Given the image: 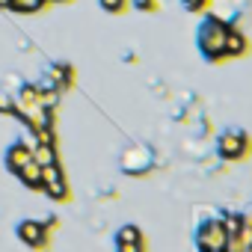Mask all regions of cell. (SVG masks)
Listing matches in <instances>:
<instances>
[{"label":"cell","instance_id":"1","mask_svg":"<svg viewBox=\"0 0 252 252\" xmlns=\"http://www.w3.org/2000/svg\"><path fill=\"white\" fill-rule=\"evenodd\" d=\"M225 33L228 24H222L220 18H205L199 27V48L205 51L208 60H220L225 57Z\"/></svg>","mask_w":252,"mask_h":252},{"label":"cell","instance_id":"2","mask_svg":"<svg viewBox=\"0 0 252 252\" xmlns=\"http://www.w3.org/2000/svg\"><path fill=\"white\" fill-rule=\"evenodd\" d=\"M225 243H228V234L222 228V220H205L199 228H196V246L199 252H225Z\"/></svg>","mask_w":252,"mask_h":252},{"label":"cell","instance_id":"3","mask_svg":"<svg viewBox=\"0 0 252 252\" xmlns=\"http://www.w3.org/2000/svg\"><path fill=\"white\" fill-rule=\"evenodd\" d=\"M42 190H48V196H54V199H65L68 196V184H65V178H63L57 163L42 166Z\"/></svg>","mask_w":252,"mask_h":252},{"label":"cell","instance_id":"4","mask_svg":"<svg viewBox=\"0 0 252 252\" xmlns=\"http://www.w3.org/2000/svg\"><path fill=\"white\" fill-rule=\"evenodd\" d=\"M217 152L225 158V160H237L243 152H246V137L240 131H225L217 143Z\"/></svg>","mask_w":252,"mask_h":252},{"label":"cell","instance_id":"5","mask_svg":"<svg viewBox=\"0 0 252 252\" xmlns=\"http://www.w3.org/2000/svg\"><path fill=\"white\" fill-rule=\"evenodd\" d=\"M116 240H119V252H146V240L137 225H122L116 231Z\"/></svg>","mask_w":252,"mask_h":252},{"label":"cell","instance_id":"6","mask_svg":"<svg viewBox=\"0 0 252 252\" xmlns=\"http://www.w3.org/2000/svg\"><path fill=\"white\" fill-rule=\"evenodd\" d=\"M18 237L24 240V243H30V246H45L48 243V228L42 225V222H36V220H27V222H21L18 225Z\"/></svg>","mask_w":252,"mask_h":252},{"label":"cell","instance_id":"7","mask_svg":"<svg viewBox=\"0 0 252 252\" xmlns=\"http://www.w3.org/2000/svg\"><path fill=\"white\" fill-rule=\"evenodd\" d=\"M149 160H152L149 149H131L128 155L122 158V166H125V172L137 175V172H146V169H149Z\"/></svg>","mask_w":252,"mask_h":252},{"label":"cell","instance_id":"8","mask_svg":"<svg viewBox=\"0 0 252 252\" xmlns=\"http://www.w3.org/2000/svg\"><path fill=\"white\" fill-rule=\"evenodd\" d=\"M33 160V152L24 146V143H18V146H12L9 152H6V166L12 169V172H18L24 163H30Z\"/></svg>","mask_w":252,"mask_h":252},{"label":"cell","instance_id":"9","mask_svg":"<svg viewBox=\"0 0 252 252\" xmlns=\"http://www.w3.org/2000/svg\"><path fill=\"white\" fill-rule=\"evenodd\" d=\"M18 178H21L27 187H33V190H42V166H39L36 160L24 163V166L18 169Z\"/></svg>","mask_w":252,"mask_h":252},{"label":"cell","instance_id":"10","mask_svg":"<svg viewBox=\"0 0 252 252\" xmlns=\"http://www.w3.org/2000/svg\"><path fill=\"white\" fill-rule=\"evenodd\" d=\"M243 51H246V39H243V33L234 30V27H228V33H225V57H240Z\"/></svg>","mask_w":252,"mask_h":252},{"label":"cell","instance_id":"11","mask_svg":"<svg viewBox=\"0 0 252 252\" xmlns=\"http://www.w3.org/2000/svg\"><path fill=\"white\" fill-rule=\"evenodd\" d=\"M33 160H36L39 166H51V163H57V152H54V143H39V146L33 149Z\"/></svg>","mask_w":252,"mask_h":252},{"label":"cell","instance_id":"12","mask_svg":"<svg viewBox=\"0 0 252 252\" xmlns=\"http://www.w3.org/2000/svg\"><path fill=\"white\" fill-rule=\"evenodd\" d=\"M220 220H222V228H225L228 237H234V234L240 231V225H243V217H240V214H225V217H220Z\"/></svg>","mask_w":252,"mask_h":252},{"label":"cell","instance_id":"13","mask_svg":"<svg viewBox=\"0 0 252 252\" xmlns=\"http://www.w3.org/2000/svg\"><path fill=\"white\" fill-rule=\"evenodd\" d=\"M51 80H54V86H68L71 68H68V65H54V68H51Z\"/></svg>","mask_w":252,"mask_h":252},{"label":"cell","instance_id":"14","mask_svg":"<svg viewBox=\"0 0 252 252\" xmlns=\"http://www.w3.org/2000/svg\"><path fill=\"white\" fill-rule=\"evenodd\" d=\"M42 3H45V0H9V6L18 9V12H36Z\"/></svg>","mask_w":252,"mask_h":252},{"label":"cell","instance_id":"15","mask_svg":"<svg viewBox=\"0 0 252 252\" xmlns=\"http://www.w3.org/2000/svg\"><path fill=\"white\" fill-rule=\"evenodd\" d=\"M101 6H104L107 12H119V9L125 6V0H101Z\"/></svg>","mask_w":252,"mask_h":252},{"label":"cell","instance_id":"16","mask_svg":"<svg viewBox=\"0 0 252 252\" xmlns=\"http://www.w3.org/2000/svg\"><path fill=\"white\" fill-rule=\"evenodd\" d=\"M12 107H15V101H12L9 95H0V110H3V113H12Z\"/></svg>","mask_w":252,"mask_h":252},{"label":"cell","instance_id":"17","mask_svg":"<svg viewBox=\"0 0 252 252\" xmlns=\"http://www.w3.org/2000/svg\"><path fill=\"white\" fill-rule=\"evenodd\" d=\"M205 3H208V0H184V6H187V9H193V12H196V9H202Z\"/></svg>","mask_w":252,"mask_h":252},{"label":"cell","instance_id":"18","mask_svg":"<svg viewBox=\"0 0 252 252\" xmlns=\"http://www.w3.org/2000/svg\"><path fill=\"white\" fill-rule=\"evenodd\" d=\"M137 6H140V9H152L155 3H152V0H137Z\"/></svg>","mask_w":252,"mask_h":252},{"label":"cell","instance_id":"19","mask_svg":"<svg viewBox=\"0 0 252 252\" xmlns=\"http://www.w3.org/2000/svg\"><path fill=\"white\" fill-rule=\"evenodd\" d=\"M51 3H63V0H51Z\"/></svg>","mask_w":252,"mask_h":252}]
</instances>
